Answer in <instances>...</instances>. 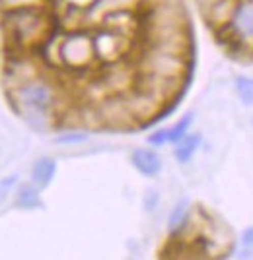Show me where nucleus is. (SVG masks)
<instances>
[{"label":"nucleus","mask_w":253,"mask_h":260,"mask_svg":"<svg viewBox=\"0 0 253 260\" xmlns=\"http://www.w3.org/2000/svg\"><path fill=\"white\" fill-rule=\"evenodd\" d=\"M10 95L20 117L37 132H45L49 126L59 122V117H63V111L59 107L61 95L57 87L45 78L37 76L14 87Z\"/></svg>","instance_id":"obj_1"},{"label":"nucleus","mask_w":253,"mask_h":260,"mask_svg":"<svg viewBox=\"0 0 253 260\" xmlns=\"http://www.w3.org/2000/svg\"><path fill=\"white\" fill-rule=\"evenodd\" d=\"M4 27L18 51H30L32 47L45 43L51 33V20L41 8L16 6L4 12Z\"/></svg>","instance_id":"obj_2"},{"label":"nucleus","mask_w":253,"mask_h":260,"mask_svg":"<svg viewBox=\"0 0 253 260\" xmlns=\"http://www.w3.org/2000/svg\"><path fill=\"white\" fill-rule=\"evenodd\" d=\"M216 31L228 33L232 47L253 51V0H238L230 22Z\"/></svg>","instance_id":"obj_3"},{"label":"nucleus","mask_w":253,"mask_h":260,"mask_svg":"<svg viewBox=\"0 0 253 260\" xmlns=\"http://www.w3.org/2000/svg\"><path fill=\"white\" fill-rule=\"evenodd\" d=\"M59 56L61 62L66 68L72 70H84L88 68L98 56H96V47H94V37L86 33H70L63 39L59 47Z\"/></svg>","instance_id":"obj_4"},{"label":"nucleus","mask_w":253,"mask_h":260,"mask_svg":"<svg viewBox=\"0 0 253 260\" xmlns=\"http://www.w3.org/2000/svg\"><path fill=\"white\" fill-rule=\"evenodd\" d=\"M134 41L129 35H123L113 29H99L94 35V47H96V56L103 64H111V62H119L125 60V56L129 53V45Z\"/></svg>","instance_id":"obj_5"},{"label":"nucleus","mask_w":253,"mask_h":260,"mask_svg":"<svg viewBox=\"0 0 253 260\" xmlns=\"http://www.w3.org/2000/svg\"><path fill=\"white\" fill-rule=\"evenodd\" d=\"M131 161L134 165V169L144 177H156L162 171V157L148 148H138L134 150L131 155Z\"/></svg>","instance_id":"obj_6"},{"label":"nucleus","mask_w":253,"mask_h":260,"mask_svg":"<svg viewBox=\"0 0 253 260\" xmlns=\"http://www.w3.org/2000/svg\"><path fill=\"white\" fill-rule=\"evenodd\" d=\"M236 4H238V0H218V2L205 14V18H207L209 23H212L216 29H220V27H224L226 23L230 22Z\"/></svg>","instance_id":"obj_7"},{"label":"nucleus","mask_w":253,"mask_h":260,"mask_svg":"<svg viewBox=\"0 0 253 260\" xmlns=\"http://www.w3.org/2000/svg\"><path fill=\"white\" fill-rule=\"evenodd\" d=\"M57 173V161L51 157H41L37 159L32 169V181L37 188H45L47 184L53 181Z\"/></svg>","instance_id":"obj_8"},{"label":"nucleus","mask_w":253,"mask_h":260,"mask_svg":"<svg viewBox=\"0 0 253 260\" xmlns=\"http://www.w3.org/2000/svg\"><path fill=\"white\" fill-rule=\"evenodd\" d=\"M201 146V134H185L179 142H176V159L179 163L191 161V157L195 155V152Z\"/></svg>","instance_id":"obj_9"},{"label":"nucleus","mask_w":253,"mask_h":260,"mask_svg":"<svg viewBox=\"0 0 253 260\" xmlns=\"http://www.w3.org/2000/svg\"><path fill=\"white\" fill-rule=\"evenodd\" d=\"M187 200H179L176 208L172 210L170 219H167V229H170L172 235H177L181 229L185 228V223H187Z\"/></svg>","instance_id":"obj_10"},{"label":"nucleus","mask_w":253,"mask_h":260,"mask_svg":"<svg viewBox=\"0 0 253 260\" xmlns=\"http://www.w3.org/2000/svg\"><path fill=\"white\" fill-rule=\"evenodd\" d=\"M16 204L20 208H37L41 206V198H39V188L35 184H23L18 190Z\"/></svg>","instance_id":"obj_11"},{"label":"nucleus","mask_w":253,"mask_h":260,"mask_svg":"<svg viewBox=\"0 0 253 260\" xmlns=\"http://www.w3.org/2000/svg\"><path fill=\"white\" fill-rule=\"evenodd\" d=\"M191 122H193V115H191V113H187L185 117H181L174 126L167 128V142H170V144H176V142L181 140V138L187 134Z\"/></svg>","instance_id":"obj_12"},{"label":"nucleus","mask_w":253,"mask_h":260,"mask_svg":"<svg viewBox=\"0 0 253 260\" xmlns=\"http://www.w3.org/2000/svg\"><path fill=\"white\" fill-rule=\"evenodd\" d=\"M236 91L242 99L243 105H253V80L251 78L240 76L236 80Z\"/></svg>","instance_id":"obj_13"},{"label":"nucleus","mask_w":253,"mask_h":260,"mask_svg":"<svg viewBox=\"0 0 253 260\" xmlns=\"http://www.w3.org/2000/svg\"><path fill=\"white\" fill-rule=\"evenodd\" d=\"M88 140V134L86 132H80V130H70L66 134L57 136V144H63V146H72V144H84Z\"/></svg>","instance_id":"obj_14"},{"label":"nucleus","mask_w":253,"mask_h":260,"mask_svg":"<svg viewBox=\"0 0 253 260\" xmlns=\"http://www.w3.org/2000/svg\"><path fill=\"white\" fill-rule=\"evenodd\" d=\"M148 144H152V146H164V144H167V128L152 132L148 136Z\"/></svg>","instance_id":"obj_15"},{"label":"nucleus","mask_w":253,"mask_h":260,"mask_svg":"<svg viewBox=\"0 0 253 260\" xmlns=\"http://www.w3.org/2000/svg\"><path fill=\"white\" fill-rule=\"evenodd\" d=\"M16 181H18L16 175H12V177H8V179H2V181H0V200L8 194V190L16 184Z\"/></svg>","instance_id":"obj_16"},{"label":"nucleus","mask_w":253,"mask_h":260,"mask_svg":"<svg viewBox=\"0 0 253 260\" xmlns=\"http://www.w3.org/2000/svg\"><path fill=\"white\" fill-rule=\"evenodd\" d=\"M156 202H158V192H156V190H148V194H146V198H144V206H146V210H154Z\"/></svg>","instance_id":"obj_17"},{"label":"nucleus","mask_w":253,"mask_h":260,"mask_svg":"<svg viewBox=\"0 0 253 260\" xmlns=\"http://www.w3.org/2000/svg\"><path fill=\"white\" fill-rule=\"evenodd\" d=\"M243 247H251L253 249V228L251 229H247L245 233H243Z\"/></svg>","instance_id":"obj_18"}]
</instances>
